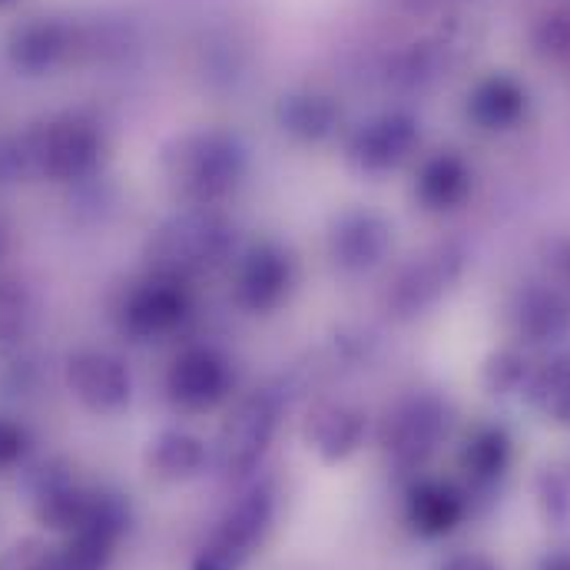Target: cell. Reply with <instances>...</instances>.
<instances>
[{
  "mask_svg": "<svg viewBox=\"0 0 570 570\" xmlns=\"http://www.w3.org/2000/svg\"><path fill=\"white\" fill-rule=\"evenodd\" d=\"M104 134L80 114H60L30 127L20 140L0 146V179L37 176L50 183H80L100 169Z\"/></svg>",
  "mask_w": 570,
  "mask_h": 570,
  "instance_id": "6da1fadb",
  "label": "cell"
},
{
  "mask_svg": "<svg viewBox=\"0 0 570 570\" xmlns=\"http://www.w3.org/2000/svg\"><path fill=\"white\" fill-rule=\"evenodd\" d=\"M163 176L189 206L226 199L246 176V146L226 130H193L163 149Z\"/></svg>",
  "mask_w": 570,
  "mask_h": 570,
  "instance_id": "7a4b0ae2",
  "label": "cell"
},
{
  "mask_svg": "<svg viewBox=\"0 0 570 570\" xmlns=\"http://www.w3.org/2000/svg\"><path fill=\"white\" fill-rule=\"evenodd\" d=\"M236 226L213 206H189L169 216L146 243V266L153 273L179 276L186 283L216 273L236 253Z\"/></svg>",
  "mask_w": 570,
  "mask_h": 570,
  "instance_id": "3957f363",
  "label": "cell"
},
{
  "mask_svg": "<svg viewBox=\"0 0 570 570\" xmlns=\"http://www.w3.org/2000/svg\"><path fill=\"white\" fill-rule=\"evenodd\" d=\"M276 484L256 481L246 488L216 521L209 538L193 554L189 570H246L263 551L276 521Z\"/></svg>",
  "mask_w": 570,
  "mask_h": 570,
  "instance_id": "277c9868",
  "label": "cell"
},
{
  "mask_svg": "<svg viewBox=\"0 0 570 570\" xmlns=\"http://www.w3.org/2000/svg\"><path fill=\"white\" fill-rule=\"evenodd\" d=\"M451 431V405L438 392L399 399L382 422V454L399 478H419Z\"/></svg>",
  "mask_w": 570,
  "mask_h": 570,
  "instance_id": "5b68a950",
  "label": "cell"
},
{
  "mask_svg": "<svg viewBox=\"0 0 570 570\" xmlns=\"http://www.w3.org/2000/svg\"><path fill=\"white\" fill-rule=\"evenodd\" d=\"M193 315V285L179 276L153 273L130 279L117 292L110 318L130 342H159L179 332Z\"/></svg>",
  "mask_w": 570,
  "mask_h": 570,
  "instance_id": "8992f818",
  "label": "cell"
},
{
  "mask_svg": "<svg viewBox=\"0 0 570 570\" xmlns=\"http://www.w3.org/2000/svg\"><path fill=\"white\" fill-rule=\"evenodd\" d=\"M283 422V395L276 389H256L243 395L216 438V468L226 481L249 478L269 454Z\"/></svg>",
  "mask_w": 570,
  "mask_h": 570,
  "instance_id": "52a82bcc",
  "label": "cell"
},
{
  "mask_svg": "<svg viewBox=\"0 0 570 570\" xmlns=\"http://www.w3.org/2000/svg\"><path fill=\"white\" fill-rule=\"evenodd\" d=\"M464 266H468V249L458 239L428 246L385 285L382 308L399 322L425 315L428 308H434L458 285V279L464 276Z\"/></svg>",
  "mask_w": 570,
  "mask_h": 570,
  "instance_id": "ba28073f",
  "label": "cell"
},
{
  "mask_svg": "<svg viewBox=\"0 0 570 570\" xmlns=\"http://www.w3.org/2000/svg\"><path fill=\"white\" fill-rule=\"evenodd\" d=\"M27 491H30L33 518L47 531H53L60 538L77 531L87 521V514H90V508H94V501L100 494V488L87 484L77 474V468L70 461H63V458L43 461L40 468H33V474L27 481Z\"/></svg>",
  "mask_w": 570,
  "mask_h": 570,
  "instance_id": "9c48e42d",
  "label": "cell"
},
{
  "mask_svg": "<svg viewBox=\"0 0 570 570\" xmlns=\"http://www.w3.org/2000/svg\"><path fill=\"white\" fill-rule=\"evenodd\" d=\"M233 365L213 345L183 348L166 368V399L176 412L203 415L223 405L233 392Z\"/></svg>",
  "mask_w": 570,
  "mask_h": 570,
  "instance_id": "30bf717a",
  "label": "cell"
},
{
  "mask_svg": "<svg viewBox=\"0 0 570 570\" xmlns=\"http://www.w3.org/2000/svg\"><path fill=\"white\" fill-rule=\"evenodd\" d=\"M295 288V259L279 243L249 246L233 269V298L243 312L269 315Z\"/></svg>",
  "mask_w": 570,
  "mask_h": 570,
  "instance_id": "8fae6325",
  "label": "cell"
},
{
  "mask_svg": "<svg viewBox=\"0 0 570 570\" xmlns=\"http://www.w3.org/2000/svg\"><path fill=\"white\" fill-rule=\"evenodd\" d=\"M67 389L94 415H120L134 399L130 368L104 348H80L67 358Z\"/></svg>",
  "mask_w": 570,
  "mask_h": 570,
  "instance_id": "7c38bea8",
  "label": "cell"
},
{
  "mask_svg": "<svg viewBox=\"0 0 570 570\" xmlns=\"http://www.w3.org/2000/svg\"><path fill=\"white\" fill-rule=\"evenodd\" d=\"M422 142V127L412 114L405 110H385L362 127L352 130L348 137V159L362 173H392L399 169Z\"/></svg>",
  "mask_w": 570,
  "mask_h": 570,
  "instance_id": "4fadbf2b",
  "label": "cell"
},
{
  "mask_svg": "<svg viewBox=\"0 0 570 570\" xmlns=\"http://www.w3.org/2000/svg\"><path fill=\"white\" fill-rule=\"evenodd\" d=\"M392 253V226L372 209H348L328 229V259L345 276H362L382 266Z\"/></svg>",
  "mask_w": 570,
  "mask_h": 570,
  "instance_id": "5bb4252c",
  "label": "cell"
},
{
  "mask_svg": "<svg viewBox=\"0 0 570 570\" xmlns=\"http://www.w3.org/2000/svg\"><path fill=\"white\" fill-rule=\"evenodd\" d=\"M471 514V498L458 481L448 478H412L405 491V524L412 534L438 541L454 534Z\"/></svg>",
  "mask_w": 570,
  "mask_h": 570,
  "instance_id": "9a60e30c",
  "label": "cell"
},
{
  "mask_svg": "<svg viewBox=\"0 0 570 570\" xmlns=\"http://www.w3.org/2000/svg\"><path fill=\"white\" fill-rule=\"evenodd\" d=\"M508 325L521 345H551L570 332V295L548 283L521 285L508 305Z\"/></svg>",
  "mask_w": 570,
  "mask_h": 570,
  "instance_id": "2e32d148",
  "label": "cell"
},
{
  "mask_svg": "<svg viewBox=\"0 0 570 570\" xmlns=\"http://www.w3.org/2000/svg\"><path fill=\"white\" fill-rule=\"evenodd\" d=\"M511 461H514V441L508 428L481 422L464 434L458 448V474H461L458 484L468 491L471 504L478 494H491L508 478Z\"/></svg>",
  "mask_w": 570,
  "mask_h": 570,
  "instance_id": "e0dca14e",
  "label": "cell"
},
{
  "mask_svg": "<svg viewBox=\"0 0 570 570\" xmlns=\"http://www.w3.org/2000/svg\"><path fill=\"white\" fill-rule=\"evenodd\" d=\"M368 431V415L352 405V402H315L302 422V438L308 444V451H315L325 464H338L345 458H352Z\"/></svg>",
  "mask_w": 570,
  "mask_h": 570,
  "instance_id": "ac0fdd59",
  "label": "cell"
},
{
  "mask_svg": "<svg viewBox=\"0 0 570 570\" xmlns=\"http://www.w3.org/2000/svg\"><path fill=\"white\" fill-rule=\"evenodd\" d=\"M524 117H528V90L508 73H491L478 80L474 90L468 94V120L484 134L514 130Z\"/></svg>",
  "mask_w": 570,
  "mask_h": 570,
  "instance_id": "d6986e66",
  "label": "cell"
},
{
  "mask_svg": "<svg viewBox=\"0 0 570 570\" xmlns=\"http://www.w3.org/2000/svg\"><path fill=\"white\" fill-rule=\"evenodd\" d=\"M471 196V166L454 149H438L419 166L415 199L428 213H451Z\"/></svg>",
  "mask_w": 570,
  "mask_h": 570,
  "instance_id": "ffe728a7",
  "label": "cell"
},
{
  "mask_svg": "<svg viewBox=\"0 0 570 570\" xmlns=\"http://www.w3.org/2000/svg\"><path fill=\"white\" fill-rule=\"evenodd\" d=\"M206 461H209V451H206L203 438H196L193 431H183V428L159 431L146 448V471L166 484H183V481L199 478Z\"/></svg>",
  "mask_w": 570,
  "mask_h": 570,
  "instance_id": "44dd1931",
  "label": "cell"
},
{
  "mask_svg": "<svg viewBox=\"0 0 570 570\" xmlns=\"http://www.w3.org/2000/svg\"><path fill=\"white\" fill-rule=\"evenodd\" d=\"M276 117H279V127L288 137L302 142H318L335 134V127L342 120V110L325 94L298 90V94H288V97L279 100Z\"/></svg>",
  "mask_w": 570,
  "mask_h": 570,
  "instance_id": "7402d4cb",
  "label": "cell"
},
{
  "mask_svg": "<svg viewBox=\"0 0 570 570\" xmlns=\"http://www.w3.org/2000/svg\"><path fill=\"white\" fill-rule=\"evenodd\" d=\"M521 395L548 422L570 428V355H554L538 365Z\"/></svg>",
  "mask_w": 570,
  "mask_h": 570,
  "instance_id": "603a6c76",
  "label": "cell"
},
{
  "mask_svg": "<svg viewBox=\"0 0 570 570\" xmlns=\"http://www.w3.org/2000/svg\"><path fill=\"white\" fill-rule=\"evenodd\" d=\"M63 50H67V30L53 20H30L17 27L10 37V60L27 73L50 70L63 57Z\"/></svg>",
  "mask_w": 570,
  "mask_h": 570,
  "instance_id": "cb8c5ba5",
  "label": "cell"
},
{
  "mask_svg": "<svg viewBox=\"0 0 570 570\" xmlns=\"http://www.w3.org/2000/svg\"><path fill=\"white\" fill-rule=\"evenodd\" d=\"M531 372H534V365L521 348H498L481 365V385H484L488 395L508 399V395L524 392Z\"/></svg>",
  "mask_w": 570,
  "mask_h": 570,
  "instance_id": "d4e9b609",
  "label": "cell"
},
{
  "mask_svg": "<svg viewBox=\"0 0 570 570\" xmlns=\"http://www.w3.org/2000/svg\"><path fill=\"white\" fill-rule=\"evenodd\" d=\"M538 511L551 528H564L570 521V461L554 458L538 471L534 481Z\"/></svg>",
  "mask_w": 570,
  "mask_h": 570,
  "instance_id": "484cf974",
  "label": "cell"
},
{
  "mask_svg": "<svg viewBox=\"0 0 570 570\" xmlns=\"http://www.w3.org/2000/svg\"><path fill=\"white\" fill-rule=\"evenodd\" d=\"M33 322V295L23 279L0 276V348L17 345Z\"/></svg>",
  "mask_w": 570,
  "mask_h": 570,
  "instance_id": "4316f807",
  "label": "cell"
},
{
  "mask_svg": "<svg viewBox=\"0 0 570 570\" xmlns=\"http://www.w3.org/2000/svg\"><path fill=\"white\" fill-rule=\"evenodd\" d=\"M534 50L570 70V3L554 7L548 17H541V23L534 27Z\"/></svg>",
  "mask_w": 570,
  "mask_h": 570,
  "instance_id": "83f0119b",
  "label": "cell"
},
{
  "mask_svg": "<svg viewBox=\"0 0 570 570\" xmlns=\"http://www.w3.org/2000/svg\"><path fill=\"white\" fill-rule=\"evenodd\" d=\"M27 444H30L27 428L20 425V422L0 419V471H7V468L20 464V461H23V454H27Z\"/></svg>",
  "mask_w": 570,
  "mask_h": 570,
  "instance_id": "f1b7e54d",
  "label": "cell"
},
{
  "mask_svg": "<svg viewBox=\"0 0 570 570\" xmlns=\"http://www.w3.org/2000/svg\"><path fill=\"white\" fill-rule=\"evenodd\" d=\"M43 554H47V544H40V541H20L0 561V570H43Z\"/></svg>",
  "mask_w": 570,
  "mask_h": 570,
  "instance_id": "f546056e",
  "label": "cell"
},
{
  "mask_svg": "<svg viewBox=\"0 0 570 570\" xmlns=\"http://www.w3.org/2000/svg\"><path fill=\"white\" fill-rule=\"evenodd\" d=\"M434 570H501L491 558H484V554H474V551H464V554H451V558H444L441 564Z\"/></svg>",
  "mask_w": 570,
  "mask_h": 570,
  "instance_id": "4dcf8cb0",
  "label": "cell"
},
{
  "mask_svg": "<svg viewBox=\"0 0 570 570\" xmlns=\"http://www.w3.org/2000/svg\"><path fill=\"white\" fill-rule=\"evenodd\" d=\"M538 570H570V548L548 551V554L538 561Z\"/></svg>",
  "mask_w": 570,
  "mask_h": 570,
  "instance_id": "1f68e13d",
  "label": "cell"
},
{
  "mask_svg": "<svg viewBox=\"0 0 570 570\" xmlns=\"http://www.w3.org/2000/svg\"><path fill=\"white\" fill-rule=\"evenodd\" d=\"M7 246H10V236H7V226L0 223V259L7 256Z\"/></svg>",
  "mask_w": 570,
  "mask_h": 570,
  "instance_id": "d6a6232c",
  "label": "cell"
},
{
  "mask_svg": "<svg viewBox=\"0 0 570 570\" xmlns=\"http://www.w3.org/2000/svg\"><path fill=\"white\" fill-rule=\"evenodd\" d=\"M0 3H7V0H0Z\"/></svg>",
  "mask_w": 570,
  "mask_h": 570,
  "instance_id": "836d02e7",
  "label": "cell"
}]
</instances>
